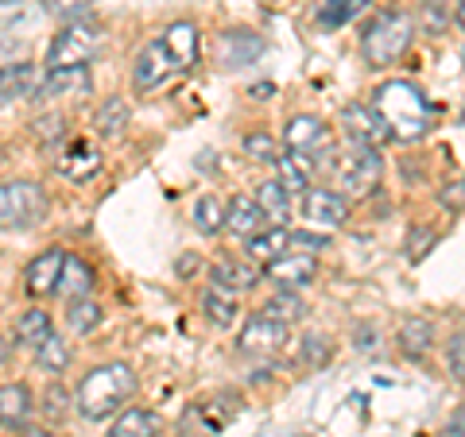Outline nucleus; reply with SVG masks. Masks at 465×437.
Instances as JSON below:
<instances>
[{"label":"nucleus","mask_w":465,"mask_h":437,"mask_svg":"<svg viewBox=\"0 0 465 437\" xmlns=\"http://www.w3.org/2000/svg\"><path fill=\"white\" fill-rule=\"evenodd\" d=\"M171 74H179V66H174V58H171L163 39H152L148 47L133 58V90L136 93L159 90V85H163Z\"/></svg>","instance_id":"0eeeda50"},{"label":"nucleus","mask_w":465,"mask_h":437,"mask_svg":"<svg viewBox=\"0 0 465 437\" xmlns=\"http://www.w3.org/2000/svg\"><path fill=\"white\" fill-rule=\"evenodd\" d=\"M32 353H35V368H39V372H47V375H63V372L70 368V345L58 337L54 329L32 348Z\"/></svg>","instance_id":"7c9ffc66"},{"label":"nucleus","mask_w":465,"mask_h":437,"mask_svg":"<svg viewBox=\"0 0 465 437\" xmlns=\"http://www.w3.org/2000/svg\"><path fill=\"white\" fill-rule=\"evenodd\" d=\"M376 333L372 325H361V329H353V348H361V353H376Z\"/></svg>","instance_id":"a18cd8bd"},{"label":"nucleus","mask_w":465,"mask_h":437,"mask_svg":"<svg viewBox=\"0 0 465 437\" xmlns=\"http://www.w3.org/2000/svg\"><path fill=\"white\" fill-rule=\"evenodd\" d=\"M94 290V267L85 264L82 256H70L63 259V275H58V290L54 295H63V298H85Z\"/></svg>","instance_id":"cd10ccee"},{"label":"nucleus","mask_w":465,"mask_h":437,"mask_svg":"<svg viewBox=\"0 0 465 437\" xmlns=\"http://www.w3.org/2000/svg\"><path fill=\"white\" fill-rule=\"evenodd\" d=\"M264 314L275 317V322L291 325V322H302V317H307V302H302L295 290H280V295H272V298H268Z\"/></svg>","instance_id":"72a5a7b5"},{"label":"nucleus","mask_w":465,"mask_h":437,"mask_svg":"<svg viewBox=\"0 0 465 437\" xmlns=\"http://www.w3.org/2000/svg\"><path fill=\"white\" fill-rule=\"evenodd\" d=\"M20 437H58L51 426H24V430H16Z\"/></svg>","instance_id":"09e8293b"},{"label":"nucleus","mask_w":465,"mask_h":437,"mask_svg":"<svg viewBox=\"0 0 465 437\" xmlns=\"http://www.w3.org/2000/svg\"><path fill=\"white\" fill-rule=\"evenodd\" d=\"M159 39L167 43V51H171V58H174V66H179V70H191L198 63V27L191 20L171 24Z\"/></svg>","instance_id":"b1692460"},{"label":"nucleus","mask_w":465,"mask_h":437,"mask_svg":"<svg viewBox=\"0 0 465 437\" xmlns=\"http://www.w3.org/2000/svg\"><path fill=\"white\" fill-rule=\"evenodd\" d=\"M94 5L97 0H43V12L54 16V20H63V24H70V20H82Z\"/></svg>","instance_id":"e433bc0d"},{"label":"nucleus","mask_w":465,"mask_h":437,"mask_svg":"<svg viewBox=\"0 0 465 437\" xmlns=\"http://www.w3.org/2000/svg\"><path fill=\"white\" fill-rule=\"evenodd\" d=\"M396 341L403 348V356H411V360H423L430 353V345H434V325H430V317H403L400 329H396Z\"/></svg>","instance_id":"393cba45"},{"label":"nucleus","mask_w":465,"mask_h":437,"mask_svg":"<svg viewBox=\"0 0 465 437\" xmlns=\"http://www.w3.org/2000/svg\"><path fill=\"white\" fill-rule=\"evenodd\" d=\"M415 39V20L411 12H381L361 35V54L372 70H384V66H396L400 58L407 54Z\"/></svg>","instance_id":"7ed1b4c3"},{"label":"nucleus","mask_w":465,"mask_h":437,"mask_svg":"<svg viewBox=\"0 0 465 437\" xmlns=\"http://www.w3.org/2000/svg\"><path fill=\"white\" fill-rule=\"evenodd\" d=\"M338 124H341V132L345 140H357V143H369V148H381V143H388V128L384 121L376 116L372 105H345L341 116H338Z\"/></svg>","instance_id":"4468645a"},{"label":"nucleus","mask_w":465,"mask_h":437,"mask_svg":"<svg viewBox=\"0 0 465 437\" xmlns=\"http://www.w3.org/2000/svg\"><path fill=\"white\" fill-rule=\"evenodd\" d=\"M244 151H249V159H256V163H275L280 143H275V136H268V132H249L244 136Z\"/></svg>","instance_id":"58836bf2"},{"label":"nucleus","mask_w":465,"mask_h":437,"mask_svg":"<svg viewBox=\"0 0 465 437\" xmlns=\"http://www.w3.org/2000/svg\"><path fill=\"white\" fill-rule=\"evenodd\" d=\"M43 414H47L51 422H63L70 414V406H74V395L63 387V384H47V391H43Z\"/></svg>","instance_id":"c9c22d12"},{"label":"nucleus","mask_w":465,"mask_h":437,"mask_svg":"<svg viewBox=\"0 0 465 437\" xmlns=\"http://www.w3.org/2000/svg\"><path fill=\"white\" fill-rule=\"evenodd\" d=\"M311 170H314V159L311 155H275V182L283 186L287 194H307L311 190Z\"/></svg>","instance_id":"4be33fe9"},{"label":"nucleus","mask_w":465,"mask_h":437,"mask_svg":"<svg viewBox=\"0 0 465 437\" xmlns=\"http://www.w3.org/2000/svg\"><path fill=\"white\" fill-rule=\"evenodd\" d=\"M35 411V395L24 380L0 384V430H24Z\"/></svg>","instance_id":"f3484780"},{"label":"nucleus","mask_w":465,"mask_h":437,"mask_svg":"<svg viewBox=\"0 0 465 437\" xmlns=\"http://www.w3.org/2000/svg\"><path fill=\"white\" fill-rule=\"evenodd\" d=\"M194 228L202 232V237H213V232H222L225 228V201L222 198H198V206H194Z\"/></svg>","instance_id":"f704fd0d"},{"label":"nucleus","mask_w":465,"mask_h":437,"mask_svg":"<svg viewBox=\"0 0 465 437\" xmlns=\"http://www.w3.org/2000/svg\"><path fill=\"white\" fill-rule=\"evenodd\" d=\"M198 306H202V314H206L217 329H232V322L241 317V302H237V295H229V290L213 286V283L202 290Z\"/></svg>","instance_id":"a878e982"},{"label":"nucleus","mask_w":465,"mask_h":437,"mask_svg":"<svg viewBox=\"0 0 465 437\" xmlns=\"http://www.w3.org/2000/svg\"><path fill=\"white\" fill-rule=\"evenodd\" d=\"M58 136H66V121L58 112H47V116H39L35 121V140L39 143H54Z\"/></svg>","instance_id":"79ce46f5"},{"label":"nucleus","mask_w":465,"mask_h":437,"mask_svg":"<svg viewBox=\"0 0 465 437\" xmlns=\"http://www.w3.org/2000/svg\"><path fill=\"white\" fill-rule=\"evenodd\" d=\"M8 348H12V341L5 337V333H0V364H5V360H8Z\"/></svg>","instance_id":"8fccbe9b"},{"label":"nucleus","mask_w":465,"mask_h":437,"mask_svg":"<svg viewBox=\"0 0 465 437\" xmlns=\"http://www.w3.org/2000/svg\"><path fill=\"white\" fill-rule=\"evenodd\" d=\"M264 54V39H260L256 32H222V39H217V58L229 66V70H241V66H252L256 58Z\"/></svg>","instance_id":"a211bd4d"},{"label":"nucleus","mask_w":465,"mask_h":437,"mask_svg":"<svg viewBox=\"0 0 465 437\" xmlns=\"http://www.w3.org/2000/svg\"><path fill=\"white\" fill-rule=\"evenodd\" d=\"M63 259L66 252L63 248H47V252H39L32 264L24 267V290L32 298H47L58 290V275H63Z\"/></svg>","instance_id":"dca6fc26"},{"label":"nucleus","mask_w":465,"mask_h":437,"mask_svg":"<svg viewBox=\"0 0 465 437\" xmlns=\"http://www.w3.org/2000/svg\"><path fill=\"white\" fill-rule=\"evenodd\" d=\"M256 206L264 209V217H268V225H287V213H291V194L283 190L275 179H264L256 186Z\"/></svg>","instance_id":"2f4dec72"},{"label":"nucleus","mask_w":465,"mask_h":437,"mask_svg":"<svg viewBox=\"0 0 465 437\" xmlns=\"http://www.w3.org/2000/svg\"><path fill=\"white\" fill-rule=\"evenodd\" d=\"M105 47V27L97 20H70L54 32L51 47H47V70L54 66H90L94 54Z\"/></svg>","instance_id":"423d86ee"},{"label":"nucleus","mask_w":465,"mask_h":437,"mask_svg":"<svg viewBox=\"0 0 465 437\" xmlns=\"http://www.w3.org/2000/svg\"><path fill=\"white\" fill-rule=\"evenodd\" d=\"M210 283L229 290V295H244V290H256L260 271L241 264V259H217V264L210 267Z\"/></svg>","instance_id":"5701e85b"},{"label":"nucleus","mask_w":465,"mask_h":437,"mask_svg":"<svg viewBox=\"0 0 465 437\" xmlns=\"http://www.w3.org/2000/svg\"><path fill=\"white\" fill-rule=\"evenodd\" d=\"M105 167V155H101V148L94 140H66V148L54 155V170L63 174V179L70 182H85V179H94V174Z\"/></svg>","instance_id":"1a4fd4ad"},{"label":"nucleus","mask_w":465,"mask_h":437,"mask_svg":"<svg viewBox=\"0 0 465 437\" xmlns=\"http://www.w3.org/2000/svg\"><path fill=\"white\" fill-rule=\"evenodd\" d=\"M283 252H291V228L287 225H268L260 228L256 237H249V259L256 264H272V259H280Z\"/></svg>","instance_id":"bb28decb"},{"label":"nucleus","mask_w":465,"mask_h":437,"mask_svg":"<svg viewBox=\"0 0 465 437\" xmlns=\"http://www.w3.org/2000/svg\"><path fill=\"white\" fill-rule=\"evenodd\" d=\"M427 244H434V232H430V228H423V232H411V244H407V248H411V252H407V256H411V259L427 256Z\"/></svg>","instance_id":"49530a36"},{"label":"nucleus","mask_w":465,"mask_h":437,"mask_svg":"<svg viewBox=\"0 0 465 437\" xmlns=\"http://www.w3.org/2000/svg\"><path fill=\"white\" fill-rule=\"evenodd\" d=\"M283 345H287V325L275 322L268 314L249 317L241 329V337H237V348L244 356H272V353H280Z\"/></svg>","instance_id":"9d476101"},{"label":"nucleus","mask_w":465,"mask_h":437,"mask_svg":"<svg viewBox=\"0 0 465 437\" xmlns=\"http://www.w3.org/2000/svg\"><path fill=\"white\" fill-rule=\"evenodd\" d=\"M51 329L54 325H51V314L47 310H24L16 317V325H12V341H16L20 348H35Z\"/></svg>","instance_id":"473e14b6"},{"label":"nucleus","mask_w":465,"mask_h":437,"mask_svg":"<svg viewBox=\"0 0 465 437\" xmlns=\"http://www.w3.org/2000/svg\"><path fill=\"white\" fill-rule=\"evenodd\" d=\"M105 322V306H101L97 298H70L66 306V329L70 333H78V337H90V333Z\"/></svg>","instance_id":"c756f323"},{"label":"nucleus","mask_w":465,"mask_h":437,"mask_svg":"<svg viewBox=\"0 0 465 437\" xmlns=\"http://www.w3.org/2000/svg\"><path fill=\"white\" fill-rule=\"evenodd\" d=\"M330 174L333 182L341 186V190L349 198H369L376 186H381V174H384V159L376 148H369V143H357L349 140L345 148H330Z\"/></svg>","instance_id":"20e7f679"},{"label":"nucleus","mask_w":465,"mask_h":437,"mask_svg":"<svg viewBox=\"0 0 465 437\" xmlns=\"http://www.w3.org/2000/svg\"><path fill=\"white\" fill-rule=\"evenodd\" d=\"M322 248H330V237H322V232H302L295 228L291 232V252H307V256H318Z\"/></svg>","instance_id":"a19ab883"},{"label":"nucleus","mask_w":465,"mask_h":437,"mask_svg":"<svg viewBox=\"0 0 465 437\" xmlns=\"http://www.w3.org/2000/svg\"><path fill=\"white\" fill-rule=\"evenodd\" d=\"M109 437H163V418L148 406H128L113 418Z\"/></svg>","instance_id":"412c9836"},{"label":"nucleus","mask_w":465,"mask_h":437,"mask_svg":"<svg viewBox=\"0 0 465 437\" xmlns=\"http://www.w3.org/2000/svg\"><path fill=\"white\" fill-rule=\"evenodd\" d=\"M283 143H287V151L311 155V159H314V155H326V151L333 148L326 121H318V116H311V112L291 116L287 128H283Z\"/></svg>","instance_id":"6e6552de"},{"label":"nucleus","mask_w":465,"mask_h":437,"mask_svg":"<svg viewBox=\"0 0 465 437\" xmlns=\"http://www.w3.org/2000/svg\"><path fill=\"white\" fill-rule=\"evenodd\" d=\"M446 372H450V380H458L465 387V333L450 337L446 345Z\"/></svg>","instance_id":"ea45409f"},{"label":"nucleus","mask_w":465,"mask_h":437,"mask_svg":"<svg viewBox=\"0 0 465 437\" xmlns=\"http://www.w3.org/2000/svg\"><path fill=\"white\" fill-rule=\"evenodd\" d=\"M439 201H442V206H450V209H465V179L461 182H450L446 190L439 194Z\"/></svg>","instance_id":"c03bdc74"},{"label":"nucleus","mask_w":465,"mask_h":437,"mask_svg":"<svg viewBox=\"0 0 465 437\" xmlns=\"http://www.w3.org/2000/svg\"><path fill=\"white\" fill-rule=\"evenodd\" d=\"M74 93H90V70L85 66H54L35 82L32 101L51 105V101H63V97H74Z\"/></svg>","instance_id":"9b49d317"},{"label":"nucleus","mask_w":465,"mask_h":437,"mask_svg":"<svg viewBox=\"0 0 465 437\" xmlns=\"http://www.w3.org/2000/svg\"><path fill=\"white\" fill-rule=\"evenodd\" d=\"M454 16H458V27L465 32V0H458V8H454Z\"/></svg>","instance_id":"3c124183"},{"label":"nucleus","mask_w":465,"mask_h":437,"mask_svg":"<svg viewBox=\"0 0 465 437\" xmlns=\"http://www.w3.org/2000/svg\"><path fill=\"white\" fill-rule=\"evenodd\" d=\"M128 121H133V116H128V101L124 97H105L94 112V132L101 140H116V136H124Z\"/></svg>","instance_id":"c85d7f7f"},{"label":"nucleus","mask_w":465,"mask_h":437,"mask_svg":"<svg viewBox=\"0 0 465 437\" xmlns=\"http://www.w3.org/2000/svg\"><path fill=\"white\" fill-rule=\"evenodd\" d=\"M241 411V399L237 395H217V399H206V403H194L186 411V426H194L198 437H213L225 430L229 418H237Z\"/></svg>","instance_id":"2eb2a0df"},{"label":"nucleus","mask_w":465,"mask_h":437,"mask_svg":"<svg viewBox=\"0 0 465 437\" xmlns=\"http://www.w3.org/2000/svg\"><path fill=\"white\" fill-rule=\"evenodd\" d=\"M51 213V198L32 179L0 182V232H27Z\"/></svg>","instance_id":"39448f33"},{"label":"nucleus","mask_w":465,"mask_h":437,"mask_svg":"<svg viewBox=\"0 0 465 437\" xmlns=\"http://www.w3.org/2000/svg\"><path fill=\"white\" fill-rule=\"evenodd\" d=\"M442 437H465V406H461V411L454 414V418H450V426H446V433Z\"/></svg>","instance_id":"de8ad7c7"},{"label":"nucleus","mask_w":465,"mask_h":437,"mask_svg":"<svg viewBox=\"0 0 465 437\" xmlns=\"http://www.w3.org/2000/svg\"><path fill=\"white\" fill-rule=\"evenodd\" d=\"M136 391V372L128 368L124 360H109V364H97L82 375V384L74 391V406L82 418L90 422H105L113 414L124 411V403L133 399Z\"/></svg>","instance_id":"f03ea898"},{"label":"nucleus","mask_w":465,"mask_h":437,"mask_svg":"<svg viewBox=\"0 0 465 437\" xmlns=\"http://www.w3.org/2000/svg\"><path fill=\"white\" fill-rule=\"evenodd\" d=\"M35 82H39L35 63H5L0 66V109L16 105V101H24V97H32Z\"/></svg>","instance_id":"aec40b11"},{"label":"nucleus","mask_w":465,"mask_h":437,"mask_svg":"<svg viewBox=\"0 0 465 437\" xmlns=\"http://www.w3.org/2000/svg\"><path fill=\"white\" fill-rule=\"evenodd\" d=\"M302 353H307L311 368H322V364H330V345L322 337H302Z\"/></svg>","instance_id":"37998d69"},{"label":"nucleus","mask_w":465,"mask_h":437,"mask_svg":"<svg viewBox=\"0 0 465 437\" xmlns=\"http://www.w3.org/2000/svg\"><path fill=\"white\" fill-rule=\"evenodd\" d=\"M372 109L384 121L388 136L400 140V143L423 140L430 132V124H434V109H430L427 93L419 90L415 82H403V78H391L384 85H376Z\"/></svg>","instance_id":"f257e3e1"},{"label":"nucleus","mask_w":465,"mask_h":437,"mask_svg":"<svg viewBox=\"0 0 465 437\" xmlns=\"http://www.w3.org/2000/svg\"><path fill=\"white\" fill-rule=\"evenodd\" d=\"M264 275L283 286V290H302L318 279V256H307V252H283L280 259H272L264 267Z\"/></svg>","instance_id":"ddd939ff"},{"label":"nucleus","mask_w":465,"mask_h":437,"mask_svg":"<svg viewBox=\"0 0 465 437\" xmlns=\"http://www.w3.org/2000/svg\"><path fill=\"white\" fill-rule=\"evenodd\" d=\"M302 213L318 228H341L349 221V198L341 190H330V186H311L302 194Z\"/></svg>","instance_id":"f8f14e48"},{"label":"nucleus","mask_w":465,"mask_h":437,"mask_svg":"<svg viewBox=\"0 0 465 437\" xmlns=\"http://www.w3.org/2000/svg\"><path fill=\"white\" fill-rule=\"evenodd\" d=\"M372 0H330V8H322V24L326 27H338L345 20H353L357 12H365Z\"/></svg>","instance_id":"4c0bfd02"},{"label":"nucleus","mask_w":465,"mask_h":437,"mask_svg":"<svg viewBox=\"0 0 465 437\" xmlns=\"http://www.w3.org/2000/svg\"><path fill=\"white\" fill-rule=\"evenodd\" d=\"M252 97H272V85H252Z\"/></svg>","instance_id":"603ef678"},{"label":"nucleus","mask_w":465,"mask_h":437,"mask_svg":"<svg viewBox=\"0 0 465 437\" xmlns=\"http://www.w3.org/2000/svg\"><path fill=\"white\" fill-rule=\"evenodd\" d=\"M225 228L232 232V237H256L260 228H268V217H264V209L256 206V198H249V194H237L225 206Z\"/></svg>","instance_id":"6ab92c4d"}]
</instances>
